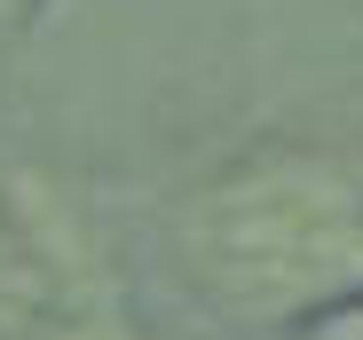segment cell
I'll use <instances>...</instances> for the list:
<instances>
[{
    "instance_id": "2",
    "label": "cell",
    "mask_w": 363,
    "mask_h": 340,
    "mask_svg": "<svg viewBox=\"0 0 363 340\" xmlns=\"http://www.w3.org/2000/svg\"><path fill=\"white\" fill-rule=\"evenodd\" d=\"M16 9H24V0H0V16H16Z\"/></svg>"
},
{
    "instance_id": "1",
    "label": "cell",
    "mask_w": 363,
    "mask_h": 340,
    "mask_svg": "<svg viewBox=\"0 0 363 340\" xmlns=\"http://www.w3.org/2000/svg\"><path fill=\"white\" fill-rule=\"evenodd\" d=\"M182 269L245 317L308 309L363 277V198L308 158L253 166L182 214Z\"/></svg>"
}]
</instances>
